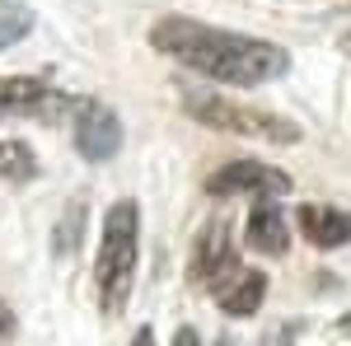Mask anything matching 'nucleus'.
Masks as SVG:
<instances>
[{
	"mask_svg": "<svg viewBox=\"0 0 351 346\" xmlns=\"http://www.w3.org/2000/svg\"><path fill=\"white\" fill-rule=\"evenodd\" d=\"M136 267H141V206L132 197H122L104 215V239H99V258H94V295H99L104 319H117L127 309Z\"/></svg>",
	"mask_w": 351,
	"mask_h": 346,
	"instance_id": "obj_2",
	"label": "nucleus"
},
{
	"mask_svg": "<svg viewBox=\"0 0 351 346\" xmlns=\"http://www.w3.org/2000/svg\"><path fill=\"white\" fill-rule=\"evenodd\" d=\"M127 346H155V332H150V328H141V332H136Z\"/></svg>",
	"mask_w": 351,
	"mask_h": 346,
	"instance_id": "obj_16",
	"label": "nucleus"
},
{
	"mask_svg": "<svg viewBox=\"0 0 351 346\" xmlns=\"http://www.w3.org/2000/svg\"><path fill=\"white\" fill-rule=\"evenodd\" d=\"M71 136H75V150L89 164H108L122 150V117L104 108L99 99H80L75 117H71Z\"/></svg>",
	"mask_w": 351,
	"mask_h": 346,
	"instance_id": "obj_6",
	"label": "nucleus"
},
{
	"mask_svg": "<svg viewBox=\"0 0 351 346\" xmlns=\"http://www.w3.org/2000/svg\"><path fill=\"white\" fill-rule=\"evenodd\" d=\"M234 271H239V258H234V243H230V225L225 220H206L197 243H192V262H188L192 286L216 295Z\"/></svg>",
	"mask_w": 351,
	"mask_h": 346,
	"instance_id": "obj_5",
	"label": "nucleus"
},
{
	"mask_svg": "<svg viewBox=\"0 0 351 346\" xmlns=\"http://www.w3.org/2000/svg\"><path fill=\"white\" fill-rule=\"evenodd\" d=\"M263 299H267V271H248V267H239V271L216 291V304L225 309V314H234V319L258 314Z\"/></svg>",
	"mask_w": 351,
	"mask_h": 346,
	"instance_id": "obj_9",
	"label": "nucleus"
},
{
	"mask_svg": "<svg viewBox=\"0 0 351 346\" xmlns=\"http://www.w3.org/2000/svg\"><path fill=\"white\" fill-rule=\"evenodd\" d=\"M220 346H234V342H220Z\"/></svg>",
	"mask_w": 351,
	"mask_h": 346,
	"instance_id": "obj_18",
	"label": "nucleus"
},
{
	"mask_svg": "<svg viewBox=\"0 0 351 346\" xmlns=\"http://www.w3.org/2000/svg\"><path fill=\"white\" fill-rule=\"evenodd\" d=\"M28 28H33V14L24 5H0V52L14 47L19 38H28Z\"/></svg>",
	"mask_w": 351,
	"mask_h": 346,
	"instance_id": "obj_13",
	"label": "nucleus"
},
{
	"mask_svg": "<svg viewBox=\"0 0 351 346\" xmlns=\"http://www.w3.org/2000/svg\"><path fill=\"white\" fill-rule=\"evenodd\" d=\"M80 99L47 89L43 80L28 75H0V117H38V122H66L75 117Z\"/></svg>",
	"mask_w": 351,
	"mask_h": 346,
	"instance_id": "obj_4",
	"label": "nucleus"
},
{
	"mask_svg": "<svg viewBox=\"0 0 351 346\" xmlns=\"http://www.w3.org/2000/svg\"><path fill=\"white\" fill-rule=\"evenodd\" d=\"M248 248L253 253H263V258H281L286 248H291V230H286V215L281 206L271 201V197H258V206L248 215Z\"/></svg>",
	"mask_w": 351,
	"mask_h": 346,
	"instance_id": "obj_8",
	"label": "nucleus"
},
{
	"mask_svg": "<svg viewBox=\"0 0 351 346\" xmlns=\"http://www.w3.org/2000/svg\"><path fill=\"white\" fill-rule=\"evenodd\" d=\"M84 201H71L66 211H61V220H56V230H52V253L56 258H71L75 248H80L84 239Z\"/></svg>",
	"mask_w": 351,
	"mask_h": 346,
	"instance_id": "obj_12",
	"label": "nucleus"
},
{
	"mask_svg": "<svg viewBox=\"0 0 351 346\" xmlns=\"http://www.w3.org/2000/svg\"><path fill=\"white\" fill-rule=\"evenodd\" d=\"M150 47L178 66H188L197 75L216 84H271L291 71V52L276 47L267 38H248V33H230V28H211L188 14H164L150 28Z\"/></svg>",
	"mask_w": 351,
	"mask_h": 346,
	"instance_id": "obj_1",
	"label": "nucleus"
},
{
	"mask_svg": "<svg viewBox=\"0 0 351 346\" xmlns=\"http://www.w3.org/2000/svg\"><path fill=\"white\" fill-rule=\"evenodd\" d=\"M206 192L211 197H286L291 192V173H281V169H271V164H258V160H234L225 164L220 173L206 178Z\"/></svg>",
	"mask_w": 351,
	"mask_h": 346,
	"instance_id": "obj_7",
	"label": "nucleus"
},
{
	"mask_svg": "<svg viewBox=\"0 0 351 346\" xmlns=\"http://www.w3.org/2000/svg\"><path fill=\"white\" fill-rule=\"evenodd\" d=\"M14 332H19V319H14V309L0 299V346H10L14 342Z\"/></svg>",
	"mask_w": 351,
	"mask_h": 346,
	"instance_id": "obj_14",
	"label": "nucleus"
},
{
	"mask_svg": "<svg viewBox=\"0 0 351 346\" xmlns=\"http://www.w3.org/2000/svg\"><path fill=\"white\" fill-rule=\"evenodd\" d=\"M183 108H188L202 127H216V132L253 136V140H267V145H295L300 140V127L291 117H276V112H263V108L234 103V99H220V94H188Z\"/></svg>",
	"mask_w": 351,
	"mask_h": 346,
	"instance_id": "obj_3",
	"label": "nucleus"
},
{
	"mask_svg": "<svg viewBox=\"0 0 351 346\" xmlns=\"http://www.w3.org/2000/svg\"><path fill=\"white\" fill-rule=\"evenodd\" d=\"M173 346H202L197 328H178V332H173Z\"/></svg>",
	"mask_w": 351,
	"mask_h": 346,
	"instance_id": "obj_15",
	"label": "nucleus"
},
{
	"mask_svg": "<svg viewBox=\"0 0 351 346\" xmlns=\"http://www.w3.org/2000/svg\"><path fill=\"white\" fill-rule=\"evenodd\" d=\"M342 52H347V56H351V33H347V38H342Z\"/></svg>",
	"mask_w": 351,
	"mask_h": 346,
	"instance_id": "obj_17",
	"label": "nucleus"
},
{
	"mask_svg": "<svg viewBox=\"0 0 351 346\" xmlns=\"http://www.w3.org/2000/svg\"><path fill=\"white\" fill-rule=\"evenodd\" d=\"M300 234L314 243V248H342L351 243V215L332 211V206H300Z\"/></svg>",
	"mask_w": 351,
	"mask_h": 346,
	"instance_id": "obj_10",
	"label": "nucleus"
},
{
	"mask_svg": "<svg viewBox=\"0 0 351 346\" xmlns=\"http://www.w3.org/2000/svg\"><path fill=\"white\" fill-rule=\"evenodd\" d=\"M0 178L5 183H28L38 178V155L28 140H0Z\"/></svg>",
	"mask_w": 351,
	"mask_h": 346,
	"instance_id": "obj_11",
	"label": "nucleus"
}]
</instances>
